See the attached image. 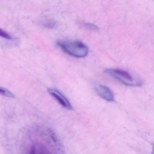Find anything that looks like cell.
Masks as SVG:
<instances>
[{"label":"cell","mask_w":154,"mask_h":154,"mask_svg":"<svg viewBox=\"0 0 154 154\" xmlns=\"http://www.w3.org/2000/svg\"><path fill=\"white\" fill-rule=\"evenodd\" d=\"M57 45L67 54L76 58H84L88 52V47L78 40H64L57 42Z\"/></svg>","instance_id":"6da1fadb"},{"label":"cell","mask_w":154,"mask_h":154,"mask_svg":"<svg viewBox=\"0 0 154 154\" xmlns=\"http://www.w3.org/2000/svg\"><path fill=\"white\" fill-rule=\"evenodd\" d=\"M105 72L119 81L124 85L132 87H139L142 85V81L131 75L129 72L118 69H106Z\"/></svg>","instance_id":"7a4b0ae2"},{"label":"cell","mask_w":154,"mask_h":154,"mask_svg":"<svg viewBox=\"0 0 154 154\" xmlns=\"http://www.w3.org/2000/svg\"><path fill=\"white\" fill-rule=\"evenodd\" d=\"M96 93L103 99L108 102L114 101V95L112 90L106 85L96 83L94 85Z\"/></svg>","instance_id":"3957f363"},{"label":"cell","mask_w":154,"mask_h":154,"mask_svg":"<svg viewBox=\"0 0 154 154\" xmlns=\"http://www.w3.org/2000/svg\"><path fill=\"white\" fill-rule=\"evenodd\" d=\"M48 92L63 108L72 110L73 107L69 100L58 90L55 88H49Z\"/></svg>","instance_id":"277c9868"},{"label":"cell","mask_w":154,"mask_h":154,"mask_svg":"<svg viewBox=\"0 0 154 154\" xmlns=\"http://www.w3.org/2000/svg\"><path fill=\"white\" fill-rule=\"evenodd\" d=\"M0 94L4 95L7 97H13L14 96V94L10 91L1 87H0Z\"/></svg>","instance_id":"5b68a950"},{"label":"cell","mask_w":154,"mask_h":154,"mask_svg":"<svg viewBox=\"0 0 154 154\" xmlns=\"http://www.w3.org/2000/svg\"><path fill=\"white\" fill-rule=\"evenodd\" d=\"M0 37H1L2 38H4L5 39H7V40H11L12 39V37L8 33H7L5 31L1 29V28H0Z\"/></svg>","instance_id":"8992f818"},{"label":"cell","mask_w":154,"mask_h":154,"mask_svg":"<svg viewBox=\"0 0 154 154\" xmlns=\"http://www.w3.org/2000/svg\"><path fill=\"white\" fill-rule=\"evenodd\" d=\"M84 26H85L86 28H88V29H91V30L96 31V30H98V29H99L98 27H97L96 25H94V24H92V23H84Z\"/></svg>","instance_id":"52a82bcc"},{"label":"cell","mask_w":154,"mask_h":154,"mask_svg":"<svg viewBox=\"0 0 154 154\" xmlns=\"http://www.w3.org/2000/svg\"><path fill=\"white\" fill-rule=\"evenodd\" d=\"M55 22L54 21H51V22H48L46 23L45 24V26H46L47 28H52L55 26Z\"/></svg>","instance_id":"ba28073f"}]
</instances>
